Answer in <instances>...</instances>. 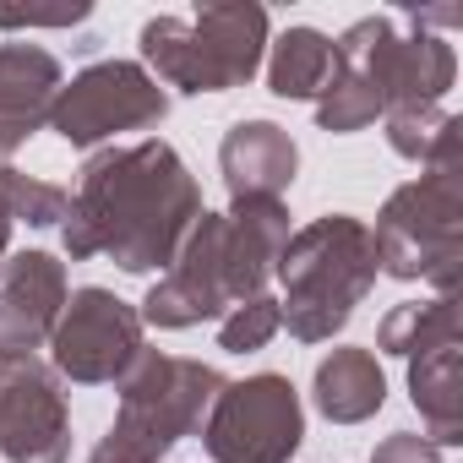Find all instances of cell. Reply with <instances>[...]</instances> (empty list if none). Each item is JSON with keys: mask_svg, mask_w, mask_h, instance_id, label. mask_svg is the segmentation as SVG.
<instances>
[{"mask_svg": "<svg viewBox=\"0 0 463 463\" xmlns=\"http://www.w3.org/2000/svg\"><path fill=\"white\" fill-rule=\"evenodd\" d=\"M88 463H164V458H153L142 441H131L126 430H115V425H109V436L93 447V458H88Z\"/></svg>", "mask_w": 463, "mask_h": 463, "instance_id": "cb8c5ba5", "label": "cell"}, {"mask_svg": "<svg viewBox=\"0 0 463 463\" xmlns=\"http://www.w3.org/2000/svg\"><path fill=\"white\" fill-rule=\"evenodd\" d=\"M387 120V142L398 158L420 164V169H458V142H463V120L452 109H392Z\"/></svg>", "mask_w": 463, "mask_h": 463, "instance_id": "ac0fdd59", "label": "cell"}, {"mask_svg": "<svg viewBox=\"0 0 463 463\" xmlns=\"http://www.w3.org/2000/svg\"><path fill=\"white\" fill-rule=\"evenodd\" d=\"M218 169L235 202H284L300 169V147L273 120H241L218 142Z\"/></svg>", "mask_w": 463, "mask_h": 463, "instance_id": "4fadbf2b", "label": "cell"}, {"mask_svg": "<svg viewBox=\"0 0 463 463\" xmlns=\"http://www.w3.org/2000/svg\"><path fill=\"white\" fill-rule=\"evenodd\" d=\"M376 120H382L376 88H371L354 66H338V61H333V82H327L322 99H317V126L349 137V131H365V126H376Z\"/></svg>", "mask_w": 463, "mask_h": 463, "instance_id": "ffe728a7", "label": "cell"}, {"mask_svg": "<svg viewBox=\"0 0 463 463\" xmlns=\"http://www.w3.org/2000/svg\"><path fill=\"white\" fill-rule=\"evenodd\" d=\"M0 458L6 463H66L71 458V409L55 365L0 360Z\"/></svg>", "mask_w": 463, "mask_h": 463, "instance_id": "8fae6325", "label": "cell"}, {"mask_svg": "<svg viewBox=\"0 0 463 463\" xmlns=\"http://www.w3.org/2000/svg\"><path fill=\"white\" fill-rule=\"evenodd\" d=\"M66 88L61 61L39 44H0V158L17 153L39 126H50V104Z\"/></svg>", "mask_w": 463, "mask_h": 463, "instance_id": "5bb4252c", "label": "cell"}, {"mask_svg": "<svg viewBox=\"0 0 463 463\" xmlns=\"http://www.w3.org/2000/svg\"><path fill=\"white\" fill-rule=\"evenodd\" d=\"M0 207L12 223H33V229H55L71 213V191L39 175H23L12 164H0Z\"/></svg>", "mask_w": 463, "mask_h": 463, "instance_id": "44dd1931", "label": "cell"}, {"mask_svg": "<svg viewBox=\"0 0 463 463\" xmlns=\"http://www.w3.org/2000/svg\"><path fill=\"white\" fill-rule=\"evenodd\" d=\"M409 392L420 420L430 425L436 447H458L463 441V349H430L420 360H409Z\"/></svg>", "mask_w": 463, "mask_h": 463, "instance_id": "2e32d148", "label": "cell"}, {"mask_svg": "<svg viewBox=\"0 0 463 463\" xmlns=\"http://www.w3.org/2000/svg\"><path fill=\"white\" fill-rule=\"evenodd\" d=\"M196 218V175L164 137H147L131 147H104L82 164L61 246L71 262L109 257L120 273H153L175 262Z\"/></svg>", "mask_w": 463, "mask_h": 463, "instance_id": "6da1fadb", "label": "cell"}, {"mask_svg": "<svg viewBox=\"0 0 463 463\" xmlns=\"http://www.w3.org/2000/svg\"><path fill=\"white\" fill-rule=\"evenodd\" d=\"M327 82H333V39L317 33V28H289L273 44L268 88L279 99H322Z\"/></svg>", "mask_w": 463, "mask_h": 463, "instance_id": "d6986e66", "label": "cell"}, {"mask_svg": "<svg viewBox=\"0 0 463 463\" xmlns=\"http://www.w3.org/2000/svg\"><path fill=\"white\" fill-rule=\"evenodd\" d=\"M279 327H284L279 300H273V295H257V300H246V306H235V311L223 317L218 349H223V354H251V349H262Z\"/></svg>", "mask_w": 463, "mask_h": 463, "instance_id": "7402d4cb", "label": "cell"}, {"mask_svg": "<svg viewBox=\"0 0 463 463\" xmlns=\"http://www.w3.org/2000/svg\"><path fill=\"white\" fill-rule=\"evenodd\" d=\"M82 17H88V6H71V12H0V28H71Z\"/></svg>", "mask_w": 463, "mask_h": 463, "instance_id": "d4e9b609", "label": "cell"}, {"mask_svg": "<svg viewBox=\"0 0 463 463\" xmlns=\"http://www.w3.org/2000/svg\"><path fill=\"white\" fill-rule=\"evenodd\" d=\"M169 115V93L147 77L137 61H99L77 71L55 104H50V131H61L71 147H99L120 131H147Z\"/></svg>", "mask_w": 463, "mask_h": 463, "instance_id": "9c48e42d", "label": "cell"}, {"mask_svg": "<svg viewBox=\"0 0 463 463\" xmlns=\"http://www.w3.org/2000/svg\"><path fill=\"white\" fill-rule=\"evenodd\" d=\"M371 463H441V447H436L430 436L398 430V436H387V441L376 447V458H371Z\"/></svg>", "mask_w": 463, "mask_h": 463, "instance_id": "603a6c76", "label": "cell"}, {"mask_svg": "<svg viewBox=\"0 0 463 463\" xmlns=\"http://www.w3.org/2000/svg\"><path fill=\"white\" fill-rule=\"evenodd\" d=\"M463 338V317H458V295H436V300H409V306H392L376 327V344L382 354H398V360H420L430 349H452Z\"/></svg>", "mask_w": 463, "mask_h": 463, "instance_id": "e0dca14e", "label": "cell"}, {"mask_svg": "<svg viewBox=\"0 0 463 463\" xmlns=\"http://www.w3.org/2000/svg\"><path fill=\"white\" fill-rule=\"evenodd\" d=\"M6 246H12V218H6V207H0V262H6Z\"/></svg>", "mask_w": 463, "mask_h": 463, "instance_id": "484cf974", "label": "cell"}, {"mask_svg": "<svg viewBox=\"0 0 463 463\" xmlns=\"http://www.w3.org/2000/svg\"><path fill=\"white\" fill-rule=\"evenodd\" d=\"M66 311V262L50 251H17L0 262V360H28L55 338Z\"/></svg>", "mask_w": 463, "mask_h": 463, "instance_id": "7c38bea8", "label": "cell"}, {"mask_svg": "<svg viewBox=\"0 0 463 463\" xmlns=\"http://www.w3.org/2000/svg\"><path fill=\"white\" fill-rule=\"evenodd\" d=\"M382 257H376V235L365 218L349 213H327L311 218L306 229H295L273 279L284 284L279 317L300 344H327L333 333L349 327L354 306L376 289Z\"/></svg>", "mask_w": 463, "mask_h": 463, "instance_id": "3957f363", "label": "cell"}, {"mask_svg": "<svg viewBox=\"0 0 463 463\" xmlns=\"http://www.w3.org/2000/svg\"><path fill=\"white\" fill-rule=\"evenodd\" d=\"M289 207L284 202H229V213H207L191 223L185 246L164 268V279L142 300V327H196L207 317H223L257 295H268V279L289 246Z\"/></svg>", "mask_w": 463, "mask_h": 463, "instance_id": "7a4b0ae2", "label": "cell"}, {"mask_svg": "<svg viewBox=\"0 0 463 463\" xmlns=\"http://www.w3.org/2000/svg\"><path fill=\"white\" fill-rule=\"evenodd\" d=\"M306 436V409L289 376L257 371L246 382H223L202 420V447L213 463H289Z\"/></svg>", "mask_w": 463, "mask_h": 463, "instance_id": "ba28073f", "label": "cell"}, {"mask_svg": "<svg viewBox=\"0 0 463 463\" xmlns=\"http://www.w3.org/2000/svg\"><path fill=\"white\" fill-rule=\"evenodd\" d=\"M333 61L354 66L376 88L382 115H392V109H436L447 99L452 77H458V55H452L447 39H436V33L398 39L387 17L349 23L333 39Z\"/></svg>", "mask_w": 463, "mask_h": 463, "instance_id": "52a82bcc", "label": "cell"}, {"mask_svg": "<svg viewBox=\"0 0 463 463\" xmlns=\"http://www.w3.org/2000/svg\"><path fill=\"white\" fill-rule=\"evenodd\" d=\"M115 387H120L115 430H126L131 441H142L153 458H169V447L180 436H196L202 430L213 398L223 392V376L213 365H202V360H180V354L142 349Z\"/></svg>", "mask_w": 463, "mask_h": 463, "instance_id": "8992f818", "label": "cell"}, {"mask_svg": "<svg viewBox=\"0 0 463 463\" xmlns=\"http://www.w3.org/2000/svg\"><path fill=\"white\" fill-rule=\"evenodd\" d=\"M311 398H317V409H322L333 425H360V420H371V414L387 403L382 360H376L371 349H333V354L317 365Z\"/></svg>", "mask_w": 463, "mask_h": 463, "instance_id": "9a60e30c", "label": "cell"}, {"mask_svg": "<svg viewBox=\"0 0 463 463\" xmlns=\"http://www.w3.org/2000/svg\"><path fill=\"white\" fill-rule=\"evenodd\" d=\"M268 55V12L251 0H218L185 17L142 23V61L158 88L180 93H229L262 71Z\"/></svg>", "mask_w": 463, "mask_h": 463, "instance_id": "277c9868", "label": "cell"}, {"mask_svg": "<svg viewBox=\"0 0 463 463\" xmlns=\"http://www.w3.org/2000/svg\"><path fill=\"white\" fill-rule=\"evenodd\" d=\"M376 257L382 273L414 284H436L458 295L463 279V169H425L420 180L398 185L376 213Z\"/></svg>", "mask_w": 463, "mask_h": 463, "instance_id": "5b68a950", "label": "cell"}, {"mask_svg": "<svg viewBox=\"0 0 463 463\" xmlns=\"http://www.w3.org/2000/svg\"><path fill=\"white\" fill-rule=\"evenodd\" d=\"M142 349H147L142 317L115 289L88 284V289L66 295V311H61L55 338H50L55 376H66L77 387H104V382H120Z\"/></svg>", "mask_w": 463, "mask_h": 463, "instance_id": "30bf717a", "label": "cell"}]
</instances>
